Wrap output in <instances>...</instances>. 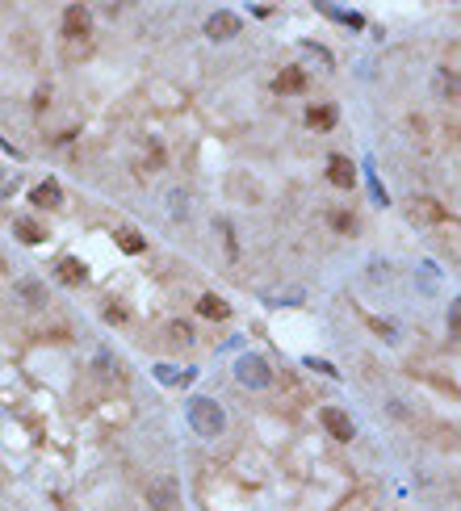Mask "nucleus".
<instances>
[{
  "mask_svg": "<svg viewBox=\"0 0 461 511\" xmlns=\"http://www.w3.org/2000/svg\"><path fill=\"white\" fill-rule=\"evenodd\" d=\"M189 427L206 440L223 436L227 432V411L214 403V398H189Z\"/></svg>",
  "mask_w": 461,
  "mask_h": 511,
  "instance_id": "f257e3e1",
  "label": "nucleus"
},
{
  "mask_svg": "<svg viewBox=\"0 0 461 511\" xmlns=\"http://www.w3.org/2000/svg\"><path fill=\"white\" fill-rule=\"evenodd\" d=\"M235 377H239V386H248V390H269V386H273L269 361L256 356V352H243V356L235 361Z\"/></svg>",
  "mask_w": 461,
  "mask_h": 511,
  "instance_id": "f03ea898",
  "label": "nucleus"
},
{
  "mask_svg": "<svg viewBox=\"0 0 461 511\" xmlns=\"http://www.w3.org/2000/svg\"><path fill=\"white\" fill-rule=\"evenodd\" d=\"M143 495H147V503H151L155 511H172L177 503H181V482H177L172 473H155V478L147 482Z\"/></svg>",
  "mask_w": 461,
  "mask_h": 511,
  "instance_id": "7ed1b4c3",
  "label": "nucleus"
},
{
  "mask_svg": "<svg viewBox=\"0 0 461 511\" xmlns=\"http://www.w3.org/2000/svg\"><path fill=\"white\" fill-rule=\"evenodd\" d=\"M239 30H243V21H239L235 13H227V9L210 13V21H206V38H210V43H230Z\"/></svg>",
  "mask_w": 461,
  "mask_h": 511,
  "instance_id": "20e7f679",
  "label": "nucleus"
},
{
  "mask_svg": "<svg viewBox=\"0 0 461 511\" xmlns=\"http://www.w3.org/2000/svg\"><path fill=\"white\" fill-rule=\"evenodd\" d=\"M63 34H67L72 43L92 34V17H89V9H84V4H67V9H63Z\"/></svg>",
  "mask_w": 461,
  "mask_h": 511,
  "instance_id": "39448f33",
  "label": "nucleus"
},
{
  "mask_svg": "<svg viewBox=\"0 0 461 511\" xmlns=\"http://www.w3.org/2000/svg\"><path fill=\"white\" fill-rule=\"evenodd\" d=\"M407 214H411V223H423V227H432V223H445V206H440L436 197H411Z\"/></svg>",
  "mask_w": 461,
  "mask_h": 511,
  "instance_id": "423d86ee",
  "label": "nucleus"
},
{
  "mask_svg": "<svg viewBox=\"0 0 461 511\" xmlns=\"http://www.w3.org/2000/svg\"><path fill=\"white\" fill-rule=\"evenodd\" d=\"M319 423L327 427V436H335V440H352V432H357V427H352V419L344 415L340 407H323Z\"/></svg>",
  "mask_w": 461,
  "mask_h": 511,
  "instance_id": "0eeeda50",
  "label": "nucleus"
},
{
  "mask_svg": "<svg viewBox=\"0 0 461 511\" xmlns=\"http://www.w3.org/2000/svg\"><path fill=\"white\" fill-rule=\"evenodd\" d=\"M327 181L335 189H352L357 185V168L344 159V155H331V164H327Z\"/></svg>",
  "mask_w": 461,
  "mask_h": 511,
  "instance_id": "6e6552de",
  "label": "nucleus"
},
{
  "mask_svg": "<svg viewBox=\"0 0 461 511\" xmlns=\"http://www.w3.org/2000/svg\"><path fill=\"white\" fill-rule=\"evenodd\" d=\"M30 201L43 206V210H55V206H63V189L55 185V181H43V185L30 193Z\"/></svg>",
  "mask_w": 461,
  "mask_h": 511,
  "instance_id": "1a4fd4ad",
  "label": "nucleus"
},
{
  "mask_svg": "<svg viewBox=\"0 0 461 511\" xmlns=\"http://www.w3.org/2000/svg\"><path fill=\"white\" fill-rule=\"evenodd\" d=\"M197 310H201L206 319H227L230 315V306L218 298V293H201V298H197Z\"/></svg>",
  "mask_w": 461,
  "mask_h": 511,
  "instance_id": "9d476101",
  "label": "nucleus"
},
{
  "mask_svg": "<svg viewBox=\"0 0 461 511\" xmlns=\"http://www.w3.org/2000/svg\"><path fill=\"white\" fill-rule=\"evenodd\" d=\"M306 89V76L298 72V67H285L281 76H277V93H302Z\"/></svg>",
  "mask_w": 461,
  "mask_h": 511,
  "instance_id": "9b49d317",
  "label": "nucleus"
},
{
  "mask_svg": "<svg viewBox=\"0 0 461 511\" xmlns=\"http://www.w3.org/2000/svg\"><path fill=\"white\" fill-rule=\"evenodd\" d=\"M59 277L67 281V285H80L89 273H84V264H80V260H72V256H67V260H59Z\"/></svg>",
  "mask_w": 461,
  "mask_h": 511,
  "instance_id": "f8f14e48",
  "label": "nucleus"
},
{
  "mask_svg": "<svg viewBox=\"0 0 461 511\" xmlns=\"http://www.w3.org/2000/svg\"><path fill=\"white\" fill-rule=\"evenodd\" d=\"M189 210H193V206H189V193H184V189H172V193H168V214H172V218H189Z\"/></svg>",
  "mask_w": 461,
  "mask_h": 511,
  "instance_id": "ddd939ff",
  "label": "nucleus"
},
{
  "mask_svg": "<svg viewBox=\"0 0 461 511\" xmlns=\"http://www.w3.org/2000/svg\"><path fill=\"white\" fill-rule=\"evenodd\" d=\"M17 293H21L30 306H43V302H46V289L38 285V281H17Z\"/></svg>",
  "mask_w": 461,
  "mask_h": 511,
  "instance_id": "4468645a",
  "label": "nucleus"
},
{
  "mask_svg": "<svg viewBox=\"0 0 461 511\" xmlns=\"http://www.w3.org/2000/svg\"><path fill=\"white\" fill-rule=\"evenodd\" d=\"M311 126H319V130H331V126H335V109H331V105H319V109H311Z\"/></svg>",
  "mask_w": 461,
  "mask_h": 511,
  "instance_id": "2eb2a0df",
  "label": "nucleus"
},
{
  "mask_svg": "<svg viewBox=\"0 0 461 511\" xmlns=\"http://www.w3.org/2000/svg\"><path fill=\"white\" fill-rule=\"evenodd\" d=\"M214 227H218V235H223V243H227V256L235 260V256H239V243H235V227H230L227 218H218Z\"/></svg>",
  "mask_w": 461,
  "mask_h": 511,
  "instance_id": "dca6fc26",
  "label": "nucleus"
},
{
  "mask_svg": "<svg viewBox=\"0 0 461 511\" xmlns=\"http://www.w3.org/2000/svg\"><path fill=\"white\" fill-rule=\"evenodd\" d=\"M118 247L130 252V256H138V252H143V239H138L135 231H118Z\"/></svg>",
  "mask_w": 461,
  "mask_h": 511,
  "instance_id": "f3484780",
  "label": "nucleus"
},
{
  "mask_svg": "<svg viewBox=\"0 0 461 511\" xmlns=\"http://www.w3.org/2000/svg\"><path fill=\"white\" fill-rule=\"evenodd\" d=\"M17 235H21L26 243H43V231H38L30 218H17Z\"/></svg>",
  "mask_w": 461,
  "mask_h": 511,
  "instance_id": "a211bd4d",
  "label": "nucleus"
},
{
  "mask_svg": "<svg viewBox=\"0 0 461 511\" xmlns=\"http://www.w3.org/2000/svg\"><path fill=\"white\" fill-rule=\"evenodd\" d=\"M306 369H315V373H327V377H335V365H327V361H315V356H311V361H306Z\"/></svg>",
  "mask_w": 461,
  "mask_h": 511,
  "instance_id": "6ab92c4d",
  "label": "nucleus"
},
{
  "mask_svg": "<svg viewBox=\"0 0 461 511\" xmlns=\"http://www.w3.org/2000/svg\"><path fill=\"white\" fill-rule=\"evenodd\" d=\"M457 327H461V310L457 302H449V335H457Z\"/></svg>",
  "mask_w": 461,
  "mask_h": 511,
  "instance_id": "aec40b11",
  "label": "nucleus"
},
{
  "mask_svg": "<svg viewBox=\"0 0 461 511\" xmlns=\"http://www.w3.org/2000/svg\"><path fill=\"white\" fill-rule=\"evenodd\" d=\"M436 89H440V93H457V84H453V76H440V80H436Z\"/></svg>",
  "mask_w": 461,
  "mask_h": 511,
  "instance_id": "412c9836",
  "label": "nucleus"
},
{
  "mask_svg": "<svg viewBox=\"0 0 461 511\" xmlns=\"http://www.w3.org/2000/svg\"><path fill=\"white\" fill-rule=\"evenodd\" d=\"M386 269H390V264H373V273H369V277H373V281H386V277H390Z\"/></svg>",
  "mask_w": 461,
  "mask_h": 511,
  "instance_id": "4be33fe9",
  "label": "nucleus"
},
{
  "mask_svg": "<svg viewBox=\"0 0 461 511\" xmlns=\"http://www.w3.org/2000/svg\"><path fill=\"white\" fill-rule=\"evenodd\" d=\"M160 381H177V369H172V365H160Z\"/></svg>",
  "mask_w": 461,
  "mask_h": 511,
  "instance_id": "5701e85b",
  "label": "nucleus"
}]
</instances>
